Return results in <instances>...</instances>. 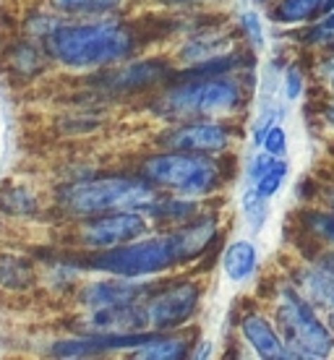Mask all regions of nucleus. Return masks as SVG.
<instances>
[{"instance_id":"5","label":"nucleus","mask_w":334,"mask_h":360,"mask_svg":"<svg viewBox=\"0 0 334 360\" xmlns=\"http://www.w3.org/2000/svg\"><path fill=\"white\" fill-rule=\"evenodd\" d=\"M141 178L154 188L172 191L178 196H204L222 186V165L212 154L160 152L141 162Z\"/></svg>"},{"instance_id":"11","label":"nucleus","mask_w":334,"mask_h":360,"mask_svg":"<svg viewBox=\"0 0 334 360\" xmlns=\"http://www.w3.org/2000/svg\"><path fill=\"white\" fill-rule=\"evenodd\" d=\"M167 76V65L157 63V60H139V63H128L113 73L102 76V89L113 91V94H134V91H144L154 84H160Z\"/></svg>"},{"instance_id":"22","label":"nucleus","mask_w":334,"mask_h":360,"mask_svg":"<svg viewBox=\"0 0 334 360\" xmlns=\"http://www.w3.org/2000/svg\"><path fill=\"white\" fill-rule=\"evenodd\" d=\"M8 63L21 76H32V73H37L42 68V53L32 45H18L8 53Z\"/></svg>"},{"instance_id":"20","label":"nucleus","mask_w":334,"mask_h":360,"mask_svg":"<svg viewBox=\"0 0 334 360\" xmlns=\"http://www.w3.org/2000/svg\"><path fill=\"white\" fill-rule=\"evenodd\" d=\"M300 222L319 243L334 248V212H303Z\"/></svg>"},{"instance_id":"1","label":"nucleus","mask_w":334,"mask_h":360,"mask_svg":"<svg viewBox=\"0 0 334 360\" xmlns=\"http://www.w3.org/2000/svg\"><path fill=\"white\" fill-rule=\"evenodd\" d=\"M139 47V34L134 29L108 18V21H86V24H65L45 37V50L50 58L71 68H100L126 60Z\"/></svg>"},{"instance_id":"25","label":"nucleus","mask_w":334,"mask_h":360,"mask_svg":"<svg viewBox=\"0 0 334 360\" xmlns=\"http://www.w3.org/2000/svg\"><path fill=\"white\" fill-rule=\"evenodd\" d=\"M262 146H264V152H269L271 157H282V154L288 152V134H285V128L274 123V126L264 134Z\"/></svg>"},{"instance_id":"27","label":"nucleus","mask_w":334,"mask_h":360,"mask_svg":"<svg viewBox=\"0 0 334 360\" xmlns=\"http://www.w3.org/2000/svg\"><path fill=\"white\" fill-rule=\"evenodd\" d=\"M300 94H303V73H300V68H288V73H285V97L298 99Z\"/></svg>"},{"instance_id":"17","label":"nucleus","mask_w":334,"mask_h":360,"mask_svg":"<svg viewBox=\"0 0 334 360\" xmlns=\"http://www.w3.org/2000/svg\"><path fill=\"white\" fill-rule=\"evenodd\" d=\"M144 212L149 219H157V222L186 225L188 219H193V217L199 214V207L193 201H183V198H157Z\"/></svg>"},{"instance_id":"23","label":"nucleus","mask_w":334,"mask_h":360,"mask_svg":"<svg viewBox=\"0 0 334 360\" xmlns=\"http://www.w3.org/2000/svg\"><path fill=\"white\" fill-rule=\"evenodd\" d=\"M285 175H288V162H285V160H274V165H271L269 170L253 180V188L259 191L264 198H271L277 191H280Z\"/></svg>"},{"instance_id":"13","label":"nucleus","mask_w":334,"mask_h":360,"mask_svg":"<svg viewBox=\"0 0 334 360\" xmlns=\"http://www.w3.org/2000/svg\"><path fill=\"white\" fill-rule=\"evenodd\" d=\"M293 288L314 308L334 311V277L316 264H303L293 274Z\"/></svg>"},{"instance_id":"21","label":"nucleus","mask_w":334,"mask_h":360,"mask_svg":"<svg viewBox=\"0 0 334 360\" xmlns=\"http://www.w3.org/2000/svg\"><path fill=\"white\" fill-rule=\"evenodd\" d=\"M243 214H245V219H248V225H251L256 233L266 225V217H269V204H266V198H264L256 188L245 191V193H243Z\"/></svg>"},{"instance_id":"30","label":"nucleus","mask_w":334,"mask_h":360,"mask_svg":"<svg viewBox=\"0 0 334 360\" xmlns=\"http://www.w3.org/2000/svg\"><path fill=\"white\" fill-rule=\"evenodd\" d=\"M329 207H332V212H334V193L329 196Z\"/></svg>"},{"instance_id":"19","label":"nucleus","mask_w":334,"mask_h":360,"mask_svg":"<svg viewBox=\"0 0 334 360\" xmlns=\"http://www.w3.org/2000/svg\"><path fill=\"white\" fill-rule=\"evenodd\" d=\"M53 6L73 16H105L115 13L123 6V0H53Z\"/></svg>"},{"instance_id":"12","label":"nucleus","mask_w":334,"mask_h":360,"mask_svg":"<svg viewBox=\"0 0 334 360\" xmlns=\"http://www.w3.org/2000/svg\"><path fill=\"white\" fill-rule=\"evenodd\" d=\"M240 332H243L245 342L256 350L259 358H266V360L293 358L288 350V345L282 342L280 332L271 326V321L266 316L256 314V311H248V314L240 319Z\"/></svg>"},{"instance_id":"6","label":"nucleus","mask_w":334,"mask_h":360,"mask_svg":"<svg viewBox=\"0 0 334 360\" xmlns=\"http://www.w3.org/2000/svg\"><path fill=\"white\" fill-rule=\"evenodd\" d=\"M274 316L282 342L288 345L293 358H326L334 350V334L293 285L280 288Z\"/></svg>"},{"instance_id":"31","label":"nucleus","mask_w":334,"mask_h":360,"mask_svg":"<svg viewBox=\"0 0 334 360\" xmlns=\"http://www.w3.org/2000/svg\"><path fill=\"white\" fill-rule=\"evenodd\" d=\"M332 89H334V76H332Z\"/></svg>"},{"instance_id":"28","label":"nucleus","mask_w":334,"mask_h":360,"mask_svg":"<svg viewBox=\"0 0 334 360\" xmlns=\"http://www.w3.org/2000/svg\"><path fill=\"white\" fill-rule=\"evenodd\" d=\"M274 160H277V157H271L269 152L259 154V157L251 162V167H248V175H251V180H256L259 175H264V172L269 170L271 165H274Z\"/></svg>"},{"instance_id":"8","label":"nucleus","mask_w":334,"mask_h":360,"mask_svg":"<svg viewBox=\"0 0 334 360\" xmlns=\"http://www.w3.org/2000/svg\"><path fill=\"white\" fill-rule=\"evenodd\" d=\"M201 303V285L196 282H175L170 288H157L146 297L144 316L146 326L154 332H170L188 321L199 311Z\"/></svg>"},{"instance_id":"26","label":"nucleus","mask_w":334,"mask_h":360,"mask_svg":"<svg viewBox=\"0 0 334 360\" xmlns=\"http://www.w3.org/2000/svg\"><path fill=\"white\" fill-rule=\"evenodd\" d=\"M240 27H243V34L253 42V47L264 45V29H262V18L256 16L253 11H245L240 16Z\"/></svg>"},{"instance_id":"16","label":"nucleus","mask_w":334,"mask_h":360,"mask_svg":"<svg viewBox=\"0 0 334 360\" xmlns=\"http://www.w3.org/2000/svg\"><path fill=\"white\" fill-rule=\"evenodd\" d=\"M37 282V271L32 262L13 256V253H3L0 256V288L6 290H29Z\"/></svg>"},{"instance_id":"9","label":"nucleus","mask_w":334,"mask_h":360,"mask_svg":"<svg viewBox=\"0 0 334 360\" xmlns=\"http://www.w3.org/2000/svg\"><path fill=\"white\" fill-rule=\"evenodd\" d=\"M160 144L170 152L217 154L233 144V131L225 123H178L167 134L160 136Z\"/></svg>"},{"instance_id":"3","label":"nucleus","mask_w":334,"mask_h":360,"mask_svg":"<svg viewBox=\"0 0 334 360\" xmlns=\"http://www.w3.org/2000/svg\"><path fill=\"white\" fill-rule=\"evenodd\" d=\"M160 198V191L144 178H86L68 183L58 191L60 209L79 217L120 212V209H141Z\"/></svg>"},{"instance_id":"29","label":"nucleus","mask_w":334,"mask_h":360,"mask_svg":"<svg viewBox=\"0 0 334 360\" xmlns=\"http://www.w3.org/2000/svg\"><path fill=\"white\" fill-rule=\"evenodd\" d=\"M326 326H329V332L334 334V311H326Z\"/></svg>"},{"instance_id":"14","label":"nucleus","mask_w":334,"mask_h":360,"mask_svg":"<svg viewBox=\"0 0 334 360\" xmlns=\"http://www.w3.org/2000/svg\"><path fill=\"white\" fill-rule=\"evenodd\" d=\"M256 264H259V253H256V245L251 240H235L222 256L225 274L233 282H245L256 271Z\"/></svg>"},{"instance_id":"15","label":"nucleus","mask_w":334,"mask_h":360,"mask_svg":"<svg viewBox=\"0 0 334 360\" xmlns=\"http://www.w3.org/2000/svg\"><path fill=\"white\" fill-rule=\"evenodd\" d=\"M188 342L181 337H167V334L157 332L152 340L141 342L134 350V358H146V360H181L188 355Z\"/></svg>"},{"instance_id":"10","label":"nucleus","mask_w":334,"mask_h":360,"mask_svg":"<svg viewBox=\"0 0 334 360\" xmlns=\"http://www.w3.org/2000/svg\"><path fill=\"white\" fill-rule=\"evenodd\" d=\"M157 285L139 282V277H115L110 282H97L82 292V303L86 308H105V306H131L144 303L152 295Z\"/></svg>"},{"instance_id":"2","label":"nucleus","mask_w":334,"mask_h":360,"mask_svg":"<svg viewBox=\"0 0 334 360\" xmlns=\"http://www.w3.org/2000/svg\"><path fill=\"white\" fill-rule=\"evenodd\" d=\"M243 105L240 84L227 76H196L183 79L167 89L160 99H154L152 110L172 123L186 120H209V117L230 115Z\"/></svg>"},{"instance_id":"18","label":"nucleus","mask_w":334,"mask_h":360,"mask_svg":"<svg viewBox=\"0 0 334 360\" xmlns=\"http://www.w3.org/2000/svg\"><path fill=\"white\" fill-rule=\"evenodd\" d=\"M326 0H280L274 11H271V18L274 21H282V24H298V21H308V18L321 16Z\"/></svg>"},{"instance_id":"24","label":"nucleus","mask_w":334,"mask_h":360,"mask_svg":"<svg viewBox=\"0 0 334 360\" xmlns=\"http://www.w3.org/2000/svg\"><path fill=\"white\" fill-rule=\"evenodd\" d=\"M3 209L13 214H32L37 209V198L27 188H11L3 193Z\"/></svg>"},{"instance_id":"7","label":"nucleus","mask_w":334,"mask_h":360,"mask_svg":"<svg viewBox=\"0 0 334 360\" xmlns=\"http://www.w3.org/2000/svg\"><path fill=\"white\" fill-rule=\"evenodd\" d=\"M149 233V217L141 209H120L86 217L79 227V240L89 251H113L134 243Z\"/></svg>"},{"instance_id":"4","label":"nucleus","mask_w":334,"mask_h":360,"mask_svg":"<svg viewBox=\"0 0 334 360\" xmlns=\"http://www.w3.org/2000/svg\"><path fill=\"white\" fill-rule=\"evenodd\" d=\"M191 262L186 245L181 240L178 227L170 233L154 235L146 240H134L113 251H94L86 259V266L113 277H149V274H160L165 269H172L178 264Z\"/></svg>"}]
</instances>
